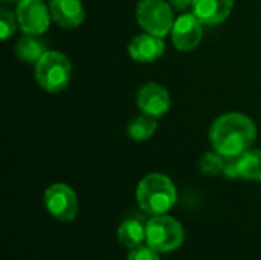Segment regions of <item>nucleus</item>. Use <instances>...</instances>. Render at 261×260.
<instances>
[{"instance_id":"obj_7","label":"nucleus","mask_w":261,"mask_h":260,"mask_svg":"<svg viewBox=\"0 0 261 260\" xmlns=\"http://www.w3.org/2000/svg\"><path fill=\"white\" fill-rule=\"evenodd\" d=\"M15 17L20 29L29 35H41L49 29L50 11L43 0H18Z\"/></svg>"},{"instance_id":"obj_3","label":"nucleus","mask_w":261,"mask_h":260,"mask_svg":"<svg viewBox=\"0 0 261 260\" xmlns=\"http://www.w3.org/2000/svg\"><path fill=\"white\" fill-rule=\"evenodd\" d=\"M34 75L35 81L43 90L49 93H58L72 81V64L64 54L47 51L35 63Z\"/></svg>"},{"instance_id":"obj_8","label":"nucleus","mask_w":261,"mask_h":260,"mask_svg":"<svg viewBox=\"0 0 261 260\" xmlns=\"http://www.w3.org/2000/svg\"><path fill=\"white\" fill-rule=\"evenodd\" d=\"M203 35V25L194 14H182L174 20L171 29V41L180 52L194 51Z\"/></svg>"},{"instance_id":"obj_11","label":"nucleus","mask_w":261,"mask_h":260,"mask_svg":"<svg viewBox=\"0 0 261 260\" xmlns=\"http://www.w3.org/2000/svg\"><path fill=\"white\" fill-rule=\"evenodd\" d=\"M49 11L52 20L64 29L78 28L86 18V11L80 0H52Z\"/></svg>"},{"instance_id":"obj_13","label":"nucleus","mask_w":261,"mask_h":260,"mask_svg":"<svg viewBox=\"0 0 261 260\" xmlns=\"http://www.w3.org/2000/svg\"><path fill=\"white\" fill-rule=\"evenodd\" d=\"M116 236H118V242L122 247H125L128 250L138 248V247L145 244V239H147V222H142L138 218L125 219L118 227Z\"/></svg>"},{"instance_id":"obj_21","label":"nucleus","mask_w":261,"mask_h":260,"mask_svg":"<svg viewBox=\"0 0 261 260\" xmlns=\"http://www.w3.org/2000/svg\"><path fill=\"white\" fill-rule=\"evenodd\" d=\"M194 0H171V5L176 6L177 9H187L190 6H193Z\"/></svg>"},{"instance_id":"obj_2","label":"nucleus","mask_w":261,"mask_h":260,"mask_svg":"<svg viewBox=\"0 0 261 260\" xmlns=\"http://www.w3.org/2000/svg\"><path fill=\"white\" fill-rule=\"evenodd\" d=\"M136 201L139 208L150 216L167 215L177 202V190L167 175L150 173L139 181Z\"/></svg>"},{"instance_id":"obj_5","label":"nucleus","mask_w":261,"mask_h":260,"mask_svg":"<svg viewBox=\"0 0 261 260\" xmlns=\"http://www.w3.org/2000/svg\"><path fill=\"white\" fill-rule=\"evenodd\" d=\"M136 20L144 32L165 38L174 25L173 9L165 0H141L136 6Z\"/></svg>"},{"instance_id":"obj_19","label":"nucleus","mask_w":261,"mask_h":260,"mask_svg":"<svg viewBox=\"0 0 261 260\" xmlns=\"http://www.w3.org/2000/svg\"><path fill=\"white\" fill-rule=\"evenodd\" d=\"M127 260H161L159 251L151 248L148 244H144L138 248L130 250Z\"/></svg>"},{"instance_id":"obj_16","label":"nucleus","mask_w":261,"mask_h":260,"mask_svg":"<svg viewBox=\"0 0 261 260\" xmlns=\"http://www.w3.org/2000/svg\"><path fill=\"white\" fill-rule=\"evenodd\" d=\"M156 120L158 118L148 116L145 113H142L141 116L133 118L127 126V135L133 141H147V139H150L158 130V121Z\"/></svg>"},{"instance_id":"obj_15","label":"nucleus","mask_w":261,"mask_h":260,"mask_svg":"<svg viewBox=\"0 0 261 260\" xmlns=\"http://www.w3.org/2000/svg\"><path fill=\"white\" fill-rule=\"evenodd\" d=\"M240 178L261 182V149H251L237 158Z\"/></svg>"},{"instance_id":"obj_20","label":"nucleus","mask_w":261,"mask_h":260,"mask_svg":"<svg viewBox=\"0 0 261 260\" xmlns=\"http://www.w3.org/2000/svg\"><path fill=\"white\" fill-rule=\"evenodd\" d=\"M223 175H225L226 178H229V179H239V178H240L237 158L226 159V162H225V169H223Z\"/></svg>"},{"instance_id":"obj_4","label":"nucleus","mask_w":261,"mask_h":260,"mask_svg":"<svg viewBox=\"0 0 261 260\" xmlns=\"http://www.w3.org/2000/svg\"><path fill=\"white\" fill-rule=\"evenodd\" d=\"M185 242L184 225L168 215L151 216L147 221V239L151 248L159 253H170L180 248Z\"/></svg>"},{"instance_id":"obj_9","label":"nucleus","mask_w":261,"mask_h":260,"mask_svg":"<svg viewBox=\"0 0 261 260\" xmlns=\"http://www.w3.org/2000/svg\"><path fill=\"white\" fill-rule=\"evenodd\" d=\"M136 104L139 110L148 116L161 118L164 116L171 106V98L168 90L159 83L150 81L145 83L136 95Z\"/></svg>"},{"instance_id":"obj_18","label":"nucleus","mask_w":261,"mask_h":260,"mask_svg":"<svg viewBox=\"0 0 261 260\" xmlns=\"http://www.w3.org/2000/svg\"><path fill=\"white\" fill-rule=\"evenodd\" d=\"M18 26L15 14H12L9 9L2 8L0 9V31H2V40H8Z\"/></svg>"},{"instance_id":"obj_12","label":"nucleus","mask_w":261,"mask_h":260,"mask_svg":"<svg viewBox=\"0 0 261 260\" xmlns=\"http://www.w3.org/2000/svg\"><path fill=\"white\" fill-rule=\"evenodd\" d=\"M191 8L203 26H214L231 15L234 0H194Z\"/></svg>"},{"instance_id":"obj_1","label":"nucleus","mask_w":261,"mask_h":260,"mask_svg":"<svg viewBox=\"0 0 261 260\" xmlns=\"http://www.w3.org/2000/svg\"><path fill=\"white\" fill-rule=\"evenodd\" d=\"M213 149L226 159L240 158L257 139V124L248 115L228 112L216 118L208 132Z\"/></svg>"},{"instance_id":"obj_14","label":"nucleus","mask_w":261,"mask_h":260,"mask_svg":"<svg viewBox=\"0 0 261 260\" xmlns=\"http://www.w3.org/2000/svg\"><path fill=\"white\" fill-rule=\"evenodd\" d=\"M38 37L40 35L24 34L21 38H18V41L15 44V54L21 61L35 64L47 52L46 43Z\"/></svg>"},{"instance_id":"obj_6","label":"nucleus","mask_w":261,"mask_h":260,"mask_svg":"<svg viewBox=\"0 0 261 260\" xmlns=\"http://www.w3.org/2000/svg\"><path fill=\"white\" fill-rule=\"evenodd\" d=\"M43 204L47 213L61 224H67L76 219L78 216V198L75 190L64 184L57 182L49 185L43 195Z\"/></svg>"},{"instance_id":"obj_22","label":"nucleus","mask_w":261,"mask_h":260,"mask_svg":"<svg viewBox=\"0 0 261 260\" xmlns=\"http://www.w3.org/2000/svg\"><path fill=\"white\" fill-rule=\"evenodd\" d=\"M3 2H12V0H3Z\"/></svg>"},{"instance_id":"obj_10","label":"nucleus","mask_w":261,"mask_h":260,"mask_svg":"<svg viewBox=\"0 0 261 260\" xmlns=\"http://www.w3.org/2000/svg\"><path fill=\"white\" fill-rule=\"evenodd\" d=\"M165 52V41L162 37L144 32L133 37L128 43V55L138 63H153Z\"/></svg>"},{"instance_id":"obj_17","label":"nucleus","mask_w":261,"mask_h":260,"mask_svg":"<svg viewBox=\"0 0 261 260\" xmlns=\"http://www.w3.org/2000/svg\"><path fill=\"white\" fill-rule=\"evenodd\" d=\"M225 162H226V158H223L220 153H217V152L214 150V152L205 153V155L200 158L199 169H200V172H202L203 175H206V176H217V175L223 173Z\"/></svg>"}]
</instances>
